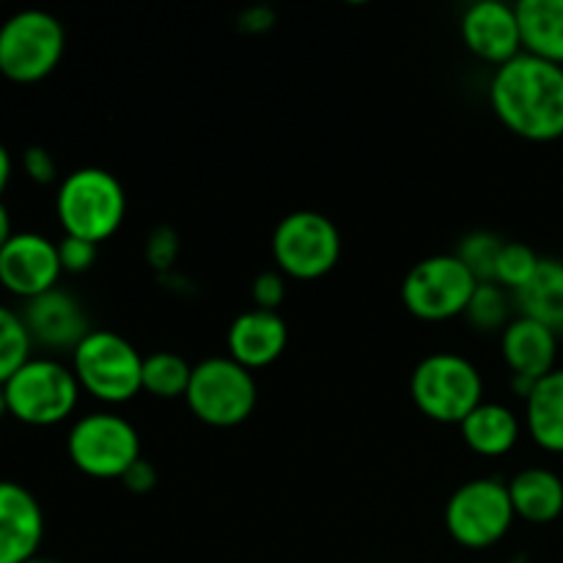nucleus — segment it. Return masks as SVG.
<instances>
[{
  "instance_id": "1",
  "label": "nucleus",
  "mask_w": 563,
  "mask_h": 563,
  "mask_svg": "<svg viewBox=\"0 0 563 563\" xmlns=\"http://www.w3.org/2000/svg\"><path fill=\"white\" fill-rule=\"evenodd\" d=\"M489 108L500 124L531 143L563 137V66L520 53L489 80Z\"/></svg>"
},
{
  "instance_id": "2",
  "label": "nucleus",
  "mask_w": 563,
  "mask_h": 563,
  "mask_svg": "<svg viewBox=\"0 0 563 563\" xmlns=\"http://www.w3.org/2000/svg\"><path fill=\"white\" fill-rule=\"evenodd\" d=\"M55 212L66 236H80L99 245L124 223V185L104 168H77L58 185Z\"/></svg>"
},
{
  "instance_id": "3",
  "label": "nucleus",
  "mask_w": 563,
  "mask_h": 563,
  "mask_svg": "<svg viewBox=\"0 0 563 563\" xmlns=\"http://www.w3.org/2000/svg\"><path fill=\"white\" fill-rule=\"evenodd\" d=\"M71 372L102 405H126L143 390V355L113 330H91L71 352Z\"/></svg>"
},
{
  "instance_id": "4",
  "label": "nucleus",
  "mask_w": 563,
  "mask_h": 563,
  "mask_svg": "<svg viewBox=\"0 0 563 563\" xmlns=\"http://www.w3.org/2000/svg\"><path fill=\"white\" fill-rule=\"evenodd\" d=\"M410 396L427 418L460 427L484 401V377L467 357L434 352L412 372Z\"/></svg>"
},
{
  "instance_id": "5",
  "label": "nucleus",
  "mask_w": 563,
  "mask_h": 563,
  "mask_svg": "<svg viewBox=\"0 0 563 563\" xmlns=\"http://www.w3.org/2000/svg\"><path fill=\"white\" fill-rule=\"evenodd\" d=\"M80 383L66 363L55 357H31L3 385L9 416L25 427H55L75 412Z\"/></svg>"
},
{
  "instance_id": "6",
  "label": "nucleus",
  "mask_w": 563,
  "mask_h": 563,
  "mask_svg": "<svg viewBox=\"0 0 563 563\" xmlns=\"http://www.w3.org/2000/svg\"><path fill=\"white\" fill-rule=\"evenodd\" d=\"M187 407L212 429H234L253 416L258 405V385L253 372L229 355L207 357L192 366Z\"/></svg>"
},
{
  "instance_id": "7",
  "label": "nucleus",
  "mask_w": 563,
  "mask_h": 563,
  "mask_svg": "<svg viewBox=\"0 0 563 563\" xmlns=\"http://www.w3.org/2000/svg\"><path fill=\"white\" fill-rule=\"evenodd\" d=\"M515 520L509 482L504 478H471L445 504V531L467 550H487L504 542Z\"/></svg>"
},
{
  "instance_id": "8",
  "label": "nucleus",
  "mask_w": 563,
  "mask_h": 563,
  "mask_svg": "<svg viewBox=\"0 0 563 563\" xmlns=\"http://www.w3.org/2000/svg\"><path fill=\"white\" fill-rule=\"evenodd\" d=\"M66 49L64 22L42 9L11 14L0 25V75L11 82H38L53 75Z\"/></svg>"
},
{
  "instance_id": "9",
  "label": "nucleus",
  "mask_w": 563,
  "mask_h": 563,
  "mask_svg": "<svg viewBox=\"0 0 563 563\" xmlns=\"http://www.w3.org/2000/svg\"><path fill=\"white\" fill-rule=\"evenodd\" d=\"M269 247L280 275L295 280H319L339 264L341 231L328 214L297 209L275 225Z\"/></svg>"
},
{
  "instance_id": "10",
  "label": "nucleus",
  "mask_w": 563,
  "mask_h": 563,
  "mask_svg": "<svg viewBox=\"0 0 563 563\" xmlns=\"http://www.w3.org/2000/svg\"><path fill=\"white\" fill-rule=\"evenodd\" d=\"M71 465L91 478H119L141 460V434L119 412H88L66 438Z\"/></svg>"
},
{
  "instance_id": "11",
  "label": "nucleus",
  "mask_w": 563,
  "mask_h": 563,
  "mask_svg": "<svg viewBox=\"0 0 563 563\" xmlns=\"http://www.w3.org/2000/svg\"><path fill=\"white\" fill-rule=\"evenodd\" d=\"M478 280L456 258V253H440L418 262L401 280V302L421 322H449L465 317Z\"/></svg>"
},
{
  "instance_id": "12",
  "label": "nucleus",
  "mask_w": 563,
  "mask_h": 563,
  "mask_svg": "<svg viewBox=\"0 0 563 563\" xmlns=\"http://www.w3.org/2000/svg\"><path fill=\"white\" fill-rule=\"evenodd\" d=\"M60 275L64 267L58 258V242L47 236L22 231L0 251V286L25 302L55 289Z\"/></svg>"
},
{
  "instance_id": "13",
  "label": "nucleus",
  "mask_w": 563,
  "mask_h": 563,
  "mask_svg": "<svg viewBox=\"0 0 563 563\" xmlns=\"http://www.w3.org/2000/svg\"><path fill=\"white\" fill-rule=\"evenodd\" d=\"M460 36L478 60L493 64L495 69L526 53L517 5L500 0H478L467 5L460 20Z\"/></svg>"
},
{
  "instance_id": "14",
  "label": "nucleus",
  "mask_w": 563,
  "mask_h": 563,
  "mask_svg": "<svg viewBox=\"0 0 563 563\" xmlns=\"http://www.w3.org/2000/svg\"><path fill=\"white\" fill-rule=\"evenodd\" d=\"M20 317L33 344L44 346V350L75 352L77 344L91 333L88 313L82 311L80 300L58 286L27 300Z\"/></svg>"
},
{
  "instance_id": "15",
  "label": "nucleus",
  "mask_w": 563,
  "mask_h": 563,
  "mask_svg": "<svg viewBox=\"0 0 563 563\" xmlns=\"http://www.w3.org/2000/svg\"><path fill=\"white\" fill-rule=\"evenodd\" d=\"M44 539V511L36 495L16 482H0V563L36 559Z\"/></svg>"
},
{
  "instance_id": "16",
  "label": "nucleus",
  "mask_w": 563,
  "mask_h": 563,
  "mask_svg": "<svg viewBox=\"0 0 563 563\" xmlns=\"http://www.w3.org/2000/svg\"><path fill=\"white\" fill-rule=\"evenodd\" d=\"M289 344V324L280 313L275 311H251L240 313L231 322L229 335H225V346H229V357L245 366L247 372H258L278 361Z\"/></svg>"
},
{
  "instance_id": "17",
  "label": "nucleus",
  "mask_w": 563,
  "mask_h": 563,
  "mask_svg": "<svg viewBox=\"0 0 563 563\" xmlns=\"http://www.w3.org/2000/svg\"><path fill=\"white\" fill-rule=\"evenodd\" d=\"M500 355H504L511 377L537 383V379L548 377L555 368L559 335L544 328L542 322H537V319L517 317L500 333Z\"/></svg>"
},
{
  "instance_id": "18",
  "label": "nucleus",
  "mask_w": 563,
  "mask_h": 563,
  "mask_svg": "<svg viewBox=\"0 0 563 563\" xmlns=\"http://www.w3.org/2000/svg\"><path fill=\"white\" fill-rule=\"evenodd\" d=\"M462 440L478 456H506L522 434L520 418L515 410L498 401H482L465 421L460 423Z\"/></svg>"
},
{
  "instance_id": "19",
  "label": "nucleus",
  "mask_w": 563,
  "mask_h": 563,
  "mask_svg": "<svg viewBox=\"0 0 563 563\" xmlns=\"http://www.w3.org/2000/svg\"><path fill=\"white\" fill-rule=\"evenodd\" d=\"M511 506L520 520L548 526L563 515V478L548 467H526L509 482Z\"/></svg>"
},
{
  "instance_id": "20",
  "label": "nucleus",
  "mask_w": 563,
  "mask_h": 563,
  "mask_svg": "<svg viewBox=\"0 0 563 563\" xmlns=\"http://www.w3.org/2000/svg\"><path fill=\"white\" fill-rule=\"evenodd\" d=\"M526 429L548 454H563V368L537 379L526 396Z\"/></svg>"
},
{
  "instance_id": "21",
  "label": "nucleus",
  "mask_w": 563,
  "mask_h": 563,
  "mask_svg": "<svg viewBox=\"0 0 563 563\" xmlns=\"http://www.w3.org/2000/svg\"><path fill=\"white\" fill-rule=\"evenodd\" d=\"M517 20L526 53L563 66V0H520Z\"/></svg>"
},
{
  "instance_id": "22",
  "label": "nucleus",
  "mask_w": 563,
  "mask_h": 563,
  "mask_svg": "<svg viewBox=\"0 0 563 563\" xmlns=\"http://www.w3.org/2000/svg\"><path fill=\"white\" fill-rule=\"evenodd\" d=\"M520 317L537 319L544 328L563 335V262L542 258L537 275L515 295Z\"/></svg>"
},
{
  "instance_id": "23",
  "label": "nucleus",
  "mask_w": 563,
  "mask_h": 563,
  "mask_svg": "<svg viewBox=\"0 0 563 563\" xmlns=\"http://www.w3.org/2000/svg\"><path fill=\"white\" fill-rule=\"evenodd\" d=\"M190 377L192 366L176 352H154L143 357V390L157 399H185Z\"/></svg>"
},
{
  "instance_id": "24",
  "label": "nucleus",
  "mask_w": 563,
  "mask_h": 563,
  "mask_svg": "<svg viewBox=\"0 0 563 563\" xmlns=\"http://www.w3.org/2000/svg\"><path fill=\"white\" fill-rule=\"evenodd\" d=\"M465 319L478 333H504L511 322V297L498 284H478L471 297Z\"/></svg>"
},
{
  "instance_id": "25",
  "label": "nucleus",
  "mask_w": 563,
  "mask_h": 563,
  "mask_svg": "<svg viewBox=\"0 0 563 563\" xmlns=\"http://www.w3.org/2000/svg\"><path fill=\"white\" fill-rule=\"evenodd\" d=\"M31 335L16 311L0 306V385L9 383L31 361Z\"/></svg>"
},
{
  "instance_id": "26",
  "label": "nucleus",
  "mask_w": 563,
  "mask_h": 563,
  "mask_svg": "<svg viewBox=\"0 0 563 563\" xmlns=\"http://www.w3.org/2000/svg\"><path fill=\"white\" fill-rule=\"evenodd\" d=\"M504 245L506 242L493 231H473V234L462 236V242L456 245V258L471 269L478 284H493L495 264H498Z\"/></svg>"
},
{
  "instance_id": "27",
  "label": "nucleus",
  "mask_w": 563,
  "mask_h": 563,
  "mask_svg": "<svg viewBox=\"0 0 563 563\" xmlns=\"http://www.w3.org/2000/svg\"><path fill=\"white\" fill-rule=\"evenodd\" d=\"M539 262H542V258H539L537 251L528 247L526 242H506L504 251H500L498 256V264H495L493 284L504 286L506 291L517 295V291L537 275Z\"/></svg>"
},
{
  "instance_id": "28",
  "label": "nucleus",
  "mask_w": 563,
  "mask_h": 563,
  "mask_svg": "<svg viewBox=\"0 0 563 563\" xmlns=\"http://www.w3.org/2000/svg\"><path fill=\"white\" fill-rule=\"evenodd\" d=\"M251 300L253 308H258V311L278 313V308L286 300V275H280L278 269L258 273L251 284Z\"/></svg>"
},
{
  "instance_id": "29",
  "label": "nucleus",
  "mask_w": 563,
  "mask_h": 563,
  "mask_svg": "<svg viewBox=\"0 0 563 563\" xmlns=\"http://www.w3.org/2000/svg\"><path fill=\"white\" fill-rule=\"evenodd\" d=\"M97 256H99V245H93V242L88 240H80V236L64 234V240L58 242V258L64 273H71V275L88 273V269L97 264Z\"/></svg>"
},
{
  "instance_id": "30",
  "label": "nucleus",
  "mask_w": 563,
  "mask_h": 563,
  "mask_svg": "<svg viewBox=\"0 0 563 563\" xmlns=\"http://www.w3.org/2000/svg\"><path fill=\"white\" fill-rule=\"evenodd\" d=\"M22 170L31 181L36 185H53L55 176H58V165L55 157L44 146H27L22 152Z\"/></svg>"
},
{
  "instance_id": "31",
  "label": "nucleus",
  "mask_w": 563,
  "mask_h": 563,
  "mask_svg": "<svg viewBox=\"0 0 563 563\" xmlns=\"http://www.w3.org/2000/svg\"><path fill=\"white\" fill-rule=\"evenodd\" d=\"M176 251H179V242H176V234L170 229H157L148 236L146 256L157 269H168L174 264Z\"/></svg>"
},
{
  "instance_id": "32",
  "label": "nucleus",
  "mask_w": 563,
  "mask_h": 563,
  "mask_svg": "<svg viewBox=\"0 0 563 563\" xmlns=\"http://www.w3.org/2000/svg\"><path fill=\"white\" fill-rule=\"evenodd\" d=\"M121 484L126 487V493L132 495H148L154 487H157V467L148 460H137L130 471L121 476Z\"/></svg>"
},
{
  "instance_id": "33",
  "label": "nucleus",
  "mask_w": 563,
  "mask_h": 563,
  "mask_svg": "<svg viewBox=\"0 0 563 563\" xmlns=\"http://www.w3.org/2000/svg\"><path fill=\"white\" fill-rule=\"evenodd\" d=\"M236 25H240V31L245 33H267L269 27L275 25V14L273 9H267V5H253V9L242 11Z\"/></svg>"
},
{
  "instance_id": "34",
  "label": "nucleus",
  "mask_w": 563,
  "mask_h": 563,
  "mask_svg": "<svg viewBox=\"0 0 563 563\" xmlns=\"http://www.w3.org/2000/svg\"><path fill=\"white\" fill-rule=\"evenodd\" d=\"M11 236H14V231H11V212L5 209V203L0 201V251L9 245Z\"/></svg>"
},
{
  "instance_id": "35",
  "label": "nucleus",
  "mask_w": 563,
  "mask_h": 563,
  "mask_svg": "<svg viewBox=\"0 0 563 563\" xmlns=\"http://www.w3.org/2000/svg\"><path fill=\"white\" fill-rule=\"evenodd\" d=\"M9 181H11V157H9V152H5L3 143H0V196L5 192Z\"/></svg>"
},
{
  "instance_id": "36",
  "label": "nucleus",
  "mask_w": 563,
  "mask_h": 563,
  "mask_svg": "<svg viewBox=\"0 0 563 563\" xmlns=\"http://www.w3.org/2000/svg\"><path fill=\"white\" fill-rule=\"evenodd\" d=\"M9 412V405H5V394H3V385H0V418Z\"/></svg>"
},
{
  "instance_id": "37",
  "label": "nucleus",
  "mask_w": 563,
  "mask_h": 563,
  "mask_svg": "<svg viewBox=\"0 0 563 563\" xmlns=\"http://www.w3.org/2000/svg\"><path fill=\"white\" fill-rule=\"evenodd\" d=\"M27 563H64V561H58V559H44V555H36V559H31Z\"/></svg>"
}]
</instances>
